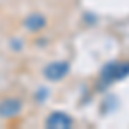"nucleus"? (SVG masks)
I'll list each match as a JSON object with an SVG mask.
<instances>
[{
	"label": "nucleus",
	"instance_id": "4",
	"mask_svg": "<svg viewBox=\"0 0 129 129\" xmlns=\"http://www.w3.org/2000/svg\"><path fill=\"white\" fill-rule=\"evenodd\" d=\"M47 127H57V129H66V127H71L74 124L72 117H69L66 112H52L47 119Z\"/></svg>",
	"mask_w": 129,
	"mask_h": 129
},
{
	"label": "nucleus",
	"instance_id": "5",
	"mask_svg": "<svg viewBox=\"0 0 129 129\" xmlns=\"http://www.w3.org/2000/svg\"><path fill=\"white\" fill-rule=\"evenodd\" d=\"M45 24H47V19H45V16H41V14H31V16H28L26 21H24V26H26L31 33L41 31L45 28Z\"/></svg>",
	"mask_w": 129,
	"mask_h": 129
},
{
	"label": "nucleus",
	"instance_id": "2",
	"mask_svg": "<svg viewBox=\"0 0 129 129\" xmlns=\"http://www.w3.org/2000/svg\"><path fill=\"white\" fill-rule=\"evenodd\" d=\"M69 69L71 67L67 62H60V60L59 62H52L43 69V76L50 81H60L69 74Z\"/></svg>",
	"mask_w": 129,
	"mask_h": 129
},
{
	"label": "nucleus",
	"instance_id": "3",
	"mask_svg": "<svg viewBox=\"0 0 129 129\" xmlns=\"http://www.w3.org/2000/svg\"><path fill=\"white\" fill-rule=\"evenodd\" d=\"M21 110H22V102L19 98H4L0 102V117L4 119H12L16 115H19Z\"/></svg>",
	"mask_w": 129,
	"mask_h": 129
},
{
	"label": "nucleus",
	"instance_id": "1",
	"mask_svg": "<svg viewBox=\"0 0 129 129\" xmlns=\"http://www.w3.org/2000/svg\"><path fill=\"white\" fill-rule=\"evenodd\" d=\"M129 74V62H115L110 64L102 71V79L105 83H112V81L122 79Z\"/></svg>",
	"mask_w": 129,
	"mask_h": 129
}]
</instances>
